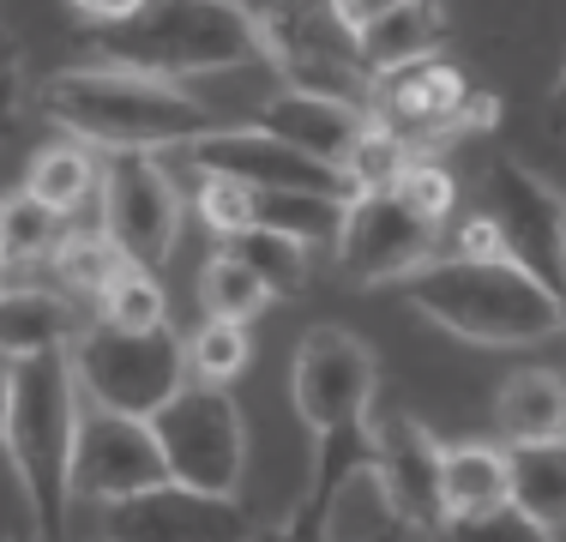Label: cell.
Listing matches in <instances>:
<instances>
[{"mask_svg": "<svg viewBox=\"0 0 566 542\" xmlns=\"http://www.w3.org/2000/svg\"><path fill=\"white\" fill-rule=\"evenodd\" d=\"M7 470L24 488L31 524L43 531V542H66V512H73L78 488V434H85V386L73 374V350H49V356H19L7 362Z\"/></svg>", "mask_w": 566, "mask_h": 542, "instance_id": "obj_1", "label": "cell"}, {"mask_svg": "<svg viewBox=\"0 0 566 542\" xmlns=\"http://www.w3.org/2000/svg\"><path fill=\"white\" fill-rule=\"evenodd\" d=\"M43 115L66 139L97 152H187L223 127L218 108L175 91L169 79L120 73V66H66L36 91Z\"/></svg>", "mask_w": 566, "mask_h": 542, "instance_id": "obj_2", "label": "cell"}, {"mask_svg": "<svg viewBox=\"0 0 566 542\" xmlns=\"http://www.w3.org/2000/svg\"><path fill=\"white\" fill-rule=\"evenodd\" d=\"M403 295L440 332L489 350H524L566 332V295L518 260H434L403 283Z\"/></svg>", "mask_w": 566, "mask_h": 542, "instance_id": "obj_3", "label": "cell"}, {"mask_svg": "<svg viewBox=\"0 0 566 542\" xmlns=\"http://www.w3.org/2000/svg\"><path fill=\"white\" fill-rule=\"evenodd\" d=\"M290 398L302 428L319 440L314 482H307V507L326 519V500L338 494L349 470L374 465V350L344 325H314L295 344L290 368Z\"/></svg>", "mask_w": 566, "mask_h": 542, "instance_id": "obj_4", "label": "cell"}, {"mask_svg": "<svg viewBox=\"0 0 566 542\" xmlns=\"http://www.w3.org/2000/svg\"><path fill=\"white\" fill-rule=\"evenodd\" d=\"M97 61L145 79H187V73H223L265 54V37L241 0H151L120 24H97L91 37Z\"/></svg>", "mask_w": 566, "mask_h": 542, "instance_id": "obj_5", "label": "cell"}, {"mask_svg": "<svg viewBox=\"0 0 566 542\" xmlns=\"http://www.w3.org/2000/svg\"><path fill=\"white\" fill-rule=\"evenodd\" d=\"M73 374L97 410L139 416V423H157L193 379L187 344L169 325L164 332H120V325H103V320H91L73 337Z\"/></svg>", "mask_w": 566, "mask_h": 542, "instance_id": "obj_6", "label": "cell"}, {"mask_svg": "<svg viewBox=\"0 0 566 542\" xmlns=\"http://www.w3.org/2000/svg\"><path fill=\"white\" fill-rule=\"evenodd\" d=\"M157 440L169 458V482L199 488V494H235L241 470H248V428L223 386H199L187 379L181 398L157 416Z\"/></svg>", "mask_w": 566, "mask_h": 542, "instance_id": "obj_7", "label": "cell"}, {"mask_svg": "<svg viewBox=\"0 0 566 542\" xmlns=\"http://www.w3.org/2000/svg\"><path fill=\"white\" fill-rule=\"evenodd\" d=\"M476 211L494 217V229H501L506 260L531 265L566 295V199L555 187L536 169H524L518 157H489L476 175Z\"/></svg>", "mask_w": 566, "mask_h": 542, "instance_id": "obj_8", "label": "cell"}, {"mask_svg": "<svg viewBox=\"0 0 566 542\" xmlns=\"http://www.w3.org/2000/svg\"><path fill=\"white\" fill-rule=\"evenodd\" d=\"M97 211L103 236L133 265H164L169 248L181 241V187L151 152H115L103 163Z\"/></svg>", "mask_w": 566, "mask_h": 542, "instance_id": "obj_9", "label": "cell"}, {"mask_svg": "<svg viewBox=\"0 0 566 542\" xmlns=\"http://www.w3.org/2000/svg\"><path fill=\"white\" fill-rule=\"evenodd\" d=\"M434 253H440V223H428L398 187L349 199L344 236H338L344 278H356V283H410L422 265H434Z\"/></svg>", "mask_w": 566, "mask_h": 542, "instance_id": "obj_10", "label": "cell"}, {"mask_svg": "<svg viewBox=\"0 0 566 542\" xmlns=\"http://www.w3.org/2000/svg\"><path fill=\"white\" fill-rule=\"evenodd\" d=\"M187 169L193 175H229L248 187H272V194H319V199H356V181L332 163L283 145L265 127H218L211 139L187 145Z\"/></svg>", "mask_w": 566, "mask_h": 542, "instance_id": "obj_11", "label": "cell"}, {"mask_svg": "<svg viewBox=\"0 0 566 542\" xmlns=\"http://www.w3.org/2000/svg\"><path fill=\"white\" fill-rule=\"evenodd\" d=\"M103 542H253V519L235 494L164 482L103 507Z\"/></svg>", "mask_w": 566, "mask_h": 542, "instance_id": "obj_12", "label": "cell"}, {"mask_svg": "<svg viewBox=\"0 0 566 542\" xmlns=\"http://www.w3.org/2000/svg\"><path fill=\"white\" fill-rule=\"evenodd\" d=\"M169 482V458L151 423L139 416H115V410H91L85 434H78V465L73 488L91 507H120V500L145 494V488Z\"/></svg>", "mask_w": 566, "mask_h": 542, "instance_id": "obj_13", "label": "cell"}, {"mask_svg": "<svg viewBox=\"0 0 566 542\" xmlns=\"http://www.w3.org/2000/svg\"><path fill=\"white\" fill-rule=\"evenodd\" d=\"M193 206L218 236H248V229H283L295 241H332L338 248L344 236V211L349 199H319V194H272V187H248V181H229V175H199L193 187Z\"/></svg>", "mask_w": 566, "mask_h": 542, "instance_id": "obj_14", "label": "cell"}, {"mask_svg": "<svg viewBox=\"0 0 566 542\" xmlns=\"http://www.w3.org/2000/svg\"><path fill=\"white\" fill-rule=\"evenodd\" d=\"M489 97H470V85L440 61H416L403 73L374 79V121L403 133V139H440L458 133L464 121H489Z\"/></svg>", "mask_w": 566, "mask_h": 542, "instance_id": "obj_15", "label": "cell"}, {"mask_svg": "<svg viewBox=\"0 0 566 542\" xmlns=\"http://www.w3.org/2000/svg\"><path fill=\"white\" fill-rule=\"evenodd\" d=\"M440 458H447V446L416 423V416H380V423H374V465H380L386 488H392L398 512L410 519V531H422V536L447 531Z\"/></svg>", "mask_w": 566, "mask_h": 542, "instance_id": "obj_16", "label": "cell"}, {"mask_svg": "<svg viewBox=\"0 0 566 542\" xmlns=\"http://www.w3.org/2000/svg\"><path fill=\"white\" fill-rule=\"evenodd\" d=\"M265 133H277L283 145H295V152L332 163V169L349 175V157H356V145L368 139L374 127V108L368 103H344V97H307V91H277L272 103H265L260 115Z\"/></svg>", "mask_w": 566, "mask_h": 542, "instance_id": "obj_17", "label": "cell"}, {"mask_svg": "<svg viewBox=\"0 0 566 542\" xmlns=\"http://www.w3.org/2000/svg\"><path fill=\"white\" fill-rule=\"evenodd\" d=\"M440 43H447V12H440V0H403L398 12L374 19L356 37V54L374 79H386V73H403L416 61H434Z\"/></svg>", "mask_w": 566, "mask_h": 542, "instance_id": "obj_18", "label": "cell"}, {"mask_svg": "<svg viewBox=\"0 0 566 542\" xmlns=\"http://www.w3.org/2000/svg\"><path fill=\"white\" fill-rule=\"evenodd\" d=\"M410 536V519L398 512L380 465H361L326 500V542H398Z\"/></svg>", "mask_w": 566, "mask_h": 542, "instance_id": "obj_19", "label": "cell"}, {"mask_svg": "<svg viewBox=\"0 0 566 542\" xmlns=\"http://www.w3.org/2000/svg\"><path fill=\"white\" fill-rule=\"evenodd\" d=\"M78 332H85V325L73 320V302L55 295V290L12 283L7 302H0V344H7V362L49 356V350H73Z\"/></svg>", "mask_w": 566, "mask_h": 542, "instance_id": "obj_20", "label": "cell"}, {"mask_svg": "<svg viewBox=\"0 0 566 542\" xmlns=\"http://www.w3.org/2000/svg\"><path fill=\"white\" fill-rule=\"evenodd\" d=\"M494 423H501V434L512 446L566 440V374H555V368L506 374L501 398H494Z\"/></svg>", "mask_w": 566, "mask_h": 542, "instance_id": "obj_21", "label": "cell"}, {"mask_svg": "<svg viewBox=\"0 0 566 542\" xmlns=\"http://www.w3.org/2000/svg\"><path fill=\"white\" fill-rule=\"evenodd\" d=\"M440 500H447V524L476 519V512H494V507H512L506 452L501 446H482V440L447 446V458H440Z\"/></svg>", "mask_w": 566, "mask_h": 542, "instance_id": "obj_22", "label": "cell"}, {"mask_svg": "<svg viewBox=\"0 0 566 542\" xmlns=\"http://www.w3.org/2000/svg\"><path fill=\"white\" fill-rule=\"evenodd\" d=\"M506 470H512V507L560 536L566 531V440L506 446Z\"/></svg>", "mask_w": 566, "mask_h": 542, "instance_id": "obj_23", "label": "cell"}, {"mask_svg": "<svg viewBox=\"0 0 566 542\" xmlns=\"http://www.w3.org/2000/svg\"><path fill=\"white\" fill-rule=\"evenodd\" d=\"M193 295H199V314H206V320H229V325H248L253 314H265V308L277 302V295L260 283V271L241 260V253H229V248L211 253V260L199 265Z\"/></svg>", "mask_w": 566, "mask_h": 542, "instance_id": "obj_24", "label": "cell"}, {"mask_svg": "<svg viewBox=\"0 0 566 542\" xmlns=\"http://www.w3.org/2000/svg\"><path fill=\"white\" fill-rule=\"evenodd\" d=\"M97 187H103V169L91 163V152H85L78 139L36 152V157H31V175H24V194H36L43 206H55L61 217L73 211V206H85Z\"/></svg>", "mask_w": 566, "mask_h": 542, "instance_id": "obj_25", "label": "cell"}, {"mask_svg": "<svg viewBox=\"0 0 566 542\" xmlns=\"http://www.w3.org/2000/svg\"><path fill=\"white\" fill-rule=\"evenodd\" d=\"M66 241V217L55 206H43L36 194H12L7 211H0V248H7V265H36L55 260Z\"/></svg>", "mask_w": 566, "mask_h": 542, "instance_id": "obj_26", "label": "cell"}, {"mask_svg": "<svg viewBox=\"0 0 566 542\" xmlns=\"http://www.w3.org/2000/svg\"><path fill=\"white\" fill-rule=\"evenodd\" d=\"M97 320L120 332H164L169 325V290L151 278V265H120L115 283L97 295Z\"/></svg>", "mask_w": 566, "mask_h": 542, "instance_id": "obj_27", "label": "cell"}, {"mask_svg": "<svg viewBox=\"0 0 566 542\" xmlns=\"http://www.w3.org/2000/svg\"><path fill=\"white\" fill-rule=\"evenodd\" d=\"M229 253H241V260L260 271V283L272 295H295L307 283V241L283 236V229H248V236L229 241Z\"/></svg>", "mask_w": 566, "mask_h": 542, "instance_id": "obj_28", "label": "cell"}, {"mask_svg": "<svg viewBox=\"0 0 566 542\" xmlns=\"http://www.w3.org/2000/svg\"><path fill=\"white\" fill-rule=\"evenodd\" d=\"M120 265H133V260L115 248L109 236H103V229H97V236H66L61 253H55L61 283H66V290H78V295H91V302H97V295L115 283Z\"/></svg>", "mask_w": 566, "mask_h": 542, "instance_id": "obj_29", "label": "cell"}, {"mask_svg": "<svg viewBox=\"0 0 566 542\" xmlns=\"http://www.w3.org/2000/svg\"><path fill=\"white\" fill-rule=\"evenodd\" d=\"M187 368L199 386H229L248 368V332L229 320H199V332L187 337Z\"/></svg>", "mask_w": 566, "mask_h": 542, "instance_id": "obj_30", "label": "cell"}, {"mask_svg": "<svg viewBox=\"0 0 566 542\" xmlns=\"http://www.w3.org/2000/svg\"><path fill=\"white\" fill-rule=\"evenodd\" d=\"M403 169H410V139L374 121L368 139L356 145V157H349V181H356V194H380V187H398Z\"/></svg>", "mask_w": 566, "mask_h": 542, "instance_id": "obj_31", "label": "cell"}, {"mask_svg": "<svg viewBox=\"0 0 566 542\" xmlns=\"http://www.w3.org/2000/svg\"><path fill=\"white\" fill-rule=\"evenodd\" d=\"M440 542H555V531L524 519L518 507H494V512H476V519H452Z\"/></svg>", "mask_w": 566, "mask_h": 542, "instance_id": "obj_32", "label": "cell"}, {"mask_svg": "<svg viewBox=\"0 0 566 542\" xmlns=\"http://www.w3.org/2000/svg\"><path fill=\"white\" fill-rule=\"evenodd\" d=\"M398 194L410 199L428 223H447L452 206H458V181L440 169V163H410V169H403V181H398Z\"/></svg>", "mask_w": 566, "mask_h": 542, "instance_id": "obj_33", "label": "cell"}, {"mask_svg": "<svg viewBox=\"0 0 566 542\" xmlns=\"http://www.w3.org/2000/svg\"><path fill=\"white\" fill-rule=\"evenodd\" d=\"M458 260H506V241L501 229H494V217H464V229H458Z\"/></svg>", "mask_w": 566, "mask_h": 542, "instance_id": "obj_34", "label": "cell"}, {"mask_svg": "<svg viewBox=\"0 0 566 542\" xmlns=\"http://www.w3.org/2000/svg\"><path fill=\"white\" fill-rule=\"evenodd\" d=\"M253 542H326V519H319V512L302 500V507H295L277 531H253Z\"/></svg>", "mask_w": 566, "mask_h": 542, "instance_id": "obj_35", "label": "cell"}, {"mask_svg": "<svg viewBox=\"0 0 566 542\" xmlns=\"http://www.w3.org/2000/svg\"><path fill=\"white\" fill-rule=\"evenodd\" d=\"M398 7L403 0H332V12H338V24L349 37H361L374 19H386V12H398Z\"/></svg>", "mask_w": 566, "mask_h": 542, "instance_id": "obj_36", "label": "cell"}, {"mask_svg": "<svg viewBox=\"0 0 566 542\" xmlns=\"http://www.w3.org/2000/svg\"><path fill=\"white\" fill-rule=\"evenodd\" d=\"M78 12H85L91 24H120V19H133L139 7H151V0H73Z\"/></svg>", "mask_w": 566, "mask_h": 542, "instance_id": "obj_37", "label": "cell"}, {"mask_svg": "<svg viewBox=\"0 0 566 542\" xmlns=\"http://www.w3.org/2000/svg\"><path fill=\"white\" fill-rule=\"evenodd\" d=\"M548 127H555V133H566V66H560L555 91H548Z\"/></svg>", "mask_w": 566, "mask_h": 542, "instance_id": "obj_38", "label": "cell"}, {"mask_svg": "<svg viewBox=\"0 0 566 542\" xmlns=\"http://www.w3.org/2000/svg\"><path fill=\"white\" fill-rule=\"evenodd\" d=\"M0 542H43V531H36V524H19V519H12V524H7V536H0Z\"/></svg>", "mask_w": 566, "mask_h": 542, "instance_id": "obj_39", "label": "cell"}, {"mask_svg": "<svg viewBox=\"0 0 566 542\" xmlns=\"http://www.w3.org/2000/svg\"><path fill=\"white\" fill-rule=\"evenodd\" d=\"M97 542H103V536H97Z\"/></svg>", "mask_w": 566, "mask_h": 542, "instance_id": "obj_40", "label": "cell"}]
</instances>
